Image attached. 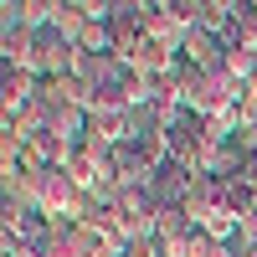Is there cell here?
Instances as JSON below:
<instances>
[{"label": "cell", "mask_w": 257, "mask_h": 257, "mask_svg": "<svg viewBox=\"0 0 257 257\" xmlns=\"http://www.w3.org/2000/svg\"><path fill=\"white\" fill-rule=\"evenodd\" d=\"M41 206L47 211H77L82 206V185L67 170H41Z\"/></svg>", "instance_id": "1"}]
</instances>
